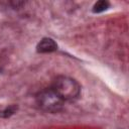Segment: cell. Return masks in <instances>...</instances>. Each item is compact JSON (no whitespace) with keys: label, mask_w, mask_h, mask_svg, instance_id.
Instances as JSON below:
<instances>
[{"label":"cell","mask_w":129,"mask_h":129,"mask_svg":"<svg viewBox=\"0 0 129 129\" xmlns=\"http://www.w3.org/2000/svg\"><path fill=\"white\" fill-rule=\"evenodd\" d=\"M63 101H74L81 93V86L73 78L59 76L53 81L51 87Z\"/></svg>","instance_id":"obj_1"},{"label":"cell","mask_w":129,"mask_h":129,"mask_svg":"<svg viewBox=\"0 0 129 129\" xmlns=\"http://www.w3.org/2000/svg\"><path fill=\"white\" fill-rule=\"evenodd\" d=\"M36 103L41 110L48 113H56L62 109L64 101L50 88L44 89L36 95Z\"/></svg>","instance_id":"obj_2"},{"label":"cell","mask_w":129,"mask_h":129,"mask_svg":"<svg viewBox=\"0 0 129 129\" xmlns=\"http://www.w3.org/2000/svg\"><path fill=\"white\" fill-rule=\"evenodd\" d=\"M57 48V45L56 43L54 42L53 39L51 38H48V37H44L42 38L37 46H36V49L38 52H41V53H45V52H52L54 50H56Z\"/></svg>","instance_id":"obj_3"},{"label":"cell","mask_w":129,"mask_h":129,"mask_svg":"<svg viewBox=\"0 0 129 129\" xmlns=\"http://www.w3.org/2000/svg\"><path fill=\"white\" fill-rule=\"evenodd\" d=\"M110 6V3L108 1H105V0H101V1H98L97 3H95V5L93 6V12L95 13H100V12H103L105 10H107Z\"/></svg>","instance_id":"obj_4"},{"label":"cell","mask_w":129,"mask_h":129,"mask_svg":"<svg viewBox=\"0 0 129 129\" xmlns=\"http://www.w3.org/2000/svg\"><path fill=\"white\" fill-rule=\"evenodd\" d=\"M16 109H17V108H16L15 106H10V107L6 108L5 110L1 111V112H0V116H2V117H9L10 115L14 114V112L16 111Z\"/></svg>","instance_id":"obj_5"}]
</instances>
